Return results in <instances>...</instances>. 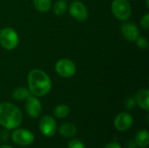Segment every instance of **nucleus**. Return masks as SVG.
Instances as JSON below:
<instances>
[{"mask_svg": "<svg viewBox=\"0 0 149 148\" xmlns=\"http://www.w3.org/2000/svg\"><path fill=\"white\" fill-rule=\"evenodd\" d=\"M67 3L65 0H58L52 6V10L55 15L57 16H62L64 15L67 10Z\"/></svg>", "mask_w": 149, "mask_h": 148, "instance_id": "16", "label": "nucleus"}, {"mask_svg": "<svg viewBox=\"0 0 149 148\" xmlns=\"http://www.w3.org/2000/svg\"><path fill=\"white\" fill-rule=\"evenodd\" d=\"M136 103L138 104V106L148 111L149 109V91L148 89H143L141 90L140 92H138V93L136 94Z\"/></svg>", "mask_w": 149, "mask_h": 148, "instance_id": "12", "label": "nucleus"}, {"mask_svg": "<svg viewBox=\"0 0 149 148\" xmlns=\"http://www.w3.org/2000/svg\"><path fill=\"white\" fill-rule=\"evenodd\" d=\"M135 143L140 147H147L149 144V133L147 130L140 131L135 137Z\"/></svg>", "mask_w": 149, "mask_h": 148, "instance_id": "14", "label": "nucleus"}, {"mask_svg": "<svg viewBox=\"0 0 149 148\" xmlns=\"http://www.w3.org/2000/svg\"><path fill=\"white\" fill-rule=\"evenodd\" d=\"M137 46L141 50H146L148 47V41L145 37H138V38L135 40Z\"/></svg>", "mask_w": 149, "mask_h": 148, "instance_id": "19", "label": "nucleus"}, {"mask_svg": "<svg viewBox=\"0 0 149 148\" xmlns=\"http://www.w3.org/2000/svg\"><path fill=\"white\" fill-rule=\"evenodd\" d=\"M141 26L144 30H148L149 28V13H146L141 19L140 21Z\"/></svg>", "mask_w": 149, "mask_h": 148, "instance_id": "21", "label": "nucleus"}, {"mask_svg": "<svg viewBox=\"0 0 149 148\" xmlns=\"http://www.w3.org/2000/svg\"><path fill=\"white\" fill-rule=\"evenodd\" d=\"M69 113H70V109H69L68 106H66L65 104L58 105L54 109V115L58 119L66 118L68 116Z\"/></svg>", "mask_w": 149, "mask_h": 148, "instance_id": "18", "label": "nucleus"}, {"mask_svg": "<svg viewBox=\"0 0 149 148\" xmlns=\"http://www.w3.org/2000/svg\"><path fill=\"white\" fill-rule=\"evenodd\" d=\"M56 72L62 78H71L77 71L75 64L67 58H62L57 61L55 65Z\"/></svg>", "mask_w": 149, "mask_h": 148, "instance_id": "5", "label": "nucleus"}, {"mask_svg": "<svg viewBox=\"0 0 149 148\" xmlns=\"http://www.w3.org/2000/svg\"><path fill=\"white\" fill-rule=\"evenodd\" d=\"M0 148H12L11 147H10V146H7V145H2V146H0Z\"/></svg>", "mask_w": 149, "mask_h": 148, "instance_id": "24", "label": "nucleus"}, {"mask_svg": "<svg viewBox=\"0 0 149 148\" xmlns=\"http://www.w3.org/2000/svg\"><path fill=\"white\" fill-rule=\"evenodd\" d=\"M104 148H121V147L116 142H111V143L107 144Z\"/></svg>", "mask_w": 149, "mask_h": 148, "instance_id": "23", "label": "nucleus"}, {"mask_svg": "<svg viewBox=\"0 0 149 148\" xmlns=\"http://www.w3.org/2000/svg\"><path fill=\"white\" fill-rule=\"evenodd\" d=\"M70 15L79 22L86 21L88 17V10L86 6L80 1H73L68 7Z\"/></svg>", "mask_w": 149, "mask_h": 148, "instance_id": "6", "label": "nucleus"}, {"mask_svg": "<svg viewBox=\"0 0 149 148\" xmlns=\"http://www.w3.org/2000/svg\"><path fill=\"white\" fill-rule=\"evenodd\" d=\"M68 148H86L85 144L79 140H72L69 142Z\"/></svg>", "mask_w": 149, "mask_h": 148, "instance_id": "20", "label": "nucleus"}, {"mask_svg": "<svg viewBox=\"0 0 149 148\" xmlns=\"http://www.w3.org/2000/svg\"><path fill=\"white\" fill-rule=\"evenodd\" d=\"M136 105V100L134 98H129L126 101V107L127 109H133Z\"/></svg>", "mask_w": 149, "mask_h": 148, "instance_id": "22", "label": "nucleus"}, {"mask_svg": "<svg viewBox=\"0 0 149 148\" xmlns=\"http://www.w3.org/2000/svg\"><path fill=\"white\" fill-rule=\"evenodd\" d=\"M19 42L18 34L11 27H5L0 31V44L5 50H14Z\"/></svg>", "mask_w": 149, "mask_h": 148, "instance_id": "3", "label": "nucleus"}, {"mask_svg": "<svg viewBox=\"0 0 149 148\" xmlns=\"http://www.w3.org/2000/svg\"><path fill=\"white\" fill-rule=\"evenodd\" d=\"M146 3H147V7L148 8L149 7V3H148V0H146Z\"/></svg>", "mask_w": 149, "mask_h": 148, "instance_id": "25", "label": "nucleus"}, {"mask_svg": "<svg viewBox=\"0 0 149 148\" xmlns=\"http://www.w3.org/2000/svg\"><path fill=\"white\" fill-rule=\"evenodd\" d=\"M39 129L45 136L52 137L57 131V123L52 116L45 115L39 121Z\"/></svg>", "mask_w": 149, "mask_h": 148, "instance_id": "8", "label": "nucleus"}, {"mask_svg": "<svg viewBox=\"0 0 149 148\" xmlns=\"http://www.w3.org/2000/svg\"><path fill=\"white\" fill-rule=\"evenodd\" d=\"M30 95H31V92H30L29 89H27L25 87H22V86L17 87L12 92V98L15 100H24V99H26Z\"/></svg>", "mask_w": 149, "mask_h": 148, "instance_id": "15", "label": "nucleus"}, {"mask_svg": "<svg viewBox=\"0 0 149 148\" xmlns=\"http://www.w3.org/2000/svg\"><path fill=\"white\" fill-rule=\"evenodd\" d=\"M27 83L30 92L37 97L46 95L52 89L50 77L40 69H33L28 73Z\"/></svg>", "mask_w": 149, "mask_h": 148, "instance_id": "1", "label": "nucleus"}, {"mask_svg": "<svg viewBox=\"0 0 149 148\" xmlns=\"http://www.w3.org/2000/svg\"><path fill=\"white\" fill-rule=\"evenodd\" d=\"M59 133L65 138H72L76 134L77 128L72 123H65L59 127Z\"/></svg>", "mask_w": 149, "mask_h": 148, "instance_id": "13", "label": "nucleus"}, {"mask_svg": "<svg viewBox=\"0 0 149 148\" xmlns=\"http://www.w3.org/2000/svg\"><path fill=\"white\" fill-rule=\"evenodd\" d=\"M23 120V114L18 107L9 102L0 103V125L6 129L17 128Z\"/></svg>", "mask_w": 149, "mask_h": 148, "instance_id": "2", "label": "nucleus"}, {"mask_svg": "<svg viewBox=\"0 0 149 148\" xmlns=\"http://www.w3.org/2000/svg\"><path fill=\"white\" fill-rule=\"evenodd\" d=\"M111 10L113 15L120 21H127L132 14V8L128 0H113Z\"/></svg>", "mask_w": 149, "mask_h": 148, "instance_id": "4", "label": "nucleus"}, {"mask_svg": "<svg viewBox=\"0 0 149 148\" xmlns=\"http://www.w3.org/2000/svg\"><path fill=\"white\" fill-rule=\"evenodd\" d=\"M12 140L19 146H29L34 141V135L27 129H17L11 134Z\"/></svg>", "mask_w": 149, "mask_h": 148, "instance_id": "7", "label": "nucleus"}, {"mask_svg": "<svg viewBox=\"0 0 149 148\" xmlns=\"http://www.w3.org/2000/svg\"><path fill=\"white\" fill-rule=\"evenodd\" d=\"M33 5L40 12H46L51 9L52 0H33Z\"/></svg>", "mask_w": 149, "mask_h": 148, "instance_id": "17", "label": "nucleus"}, {"mask_svg": "<svg viewBox=\"0 0 149 148\" xmlns=\"http://www.w3.org/2000/svg\"><path fill=\"white\" fill-rule=\"evenodd\" d=\"M134 119L130 113H121L118 114L114 120V126L117 130L120 132H125L130 129L133 126Z\"/></svg>", "mask_w": 149, "mask_h": 148, "instance_id": "10", "label": "nucleus"}, {"mask_svg": "<svg viewBox=\"0 0 149 148\" xmlns=\"http://www.w3.org/2000/svg\"><path fill=\"white\" fill-rule=\"evenodd\" d=\"M120 31H121L122 36L127 40L131 41V42L135 41L140 36V31L138 27L134 24L129 23V22H125L121 24Z\"/></svg>", "mask_w": 149, "mask_h": 148, "instance_id": "11", "label": "nucleus"}, {"mask_svg": "<svg viewBox=\"0 0 149 148\" xmlns=\"http://www.w3.org/2000/svg\"><path fill=\"white\" fill-rule=\"evenodd\" d=\"M25 102V110L29 116L31 118H37L42 112V105L39 99L34 96H29Z\"/></svg>", "mask_w": 149, "mask_h": 148, "instance_id": "9", "label": "nucleus"}]
</instances>
